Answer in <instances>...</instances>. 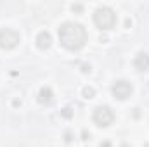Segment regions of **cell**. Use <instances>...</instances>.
<instances>
[{
	"label": "cell",
	"mask_w": 149,
	"mask_h": 147,
	"mask_svg": "<svg viewBox=\"0 0 149 147\" xmlns=\"http://www.w3.org/2000/svg\"><path fill=\"white\" fill-rule=\"evenodd\" d=\"M71 9H73V12H81V10H83V5H81V3H73Z\"/></svg>",
	"instance_id": "obj_11"
},
{
	"label": "cell",
	"mask_w": 149,
	"mask_h": 147,
	"mask_svg": "<svg viewBox=\"0 0 149 147\" xmlns=\"http://www.w3.org/2000/svg\"><path fill=\"white\" fill-rule=\"evenodd\" d=\"M37 99H38L40 104H50L52 99H54V94H52V90L49 87H42L40 92H38V95H37Z\"/></svg>",
	"instance_id": "obj_8"
},
{
	"label": "cell",
	"mask_w": 149,
	"mask_h": 147,
	"mask_svg": "<svg viewBox=\"0 0 149 147\" xmlns=\"http://www.w3.org/2000/svg\"><path fill=\"white\" fill-rule=\"evenodd\" d=\"M37 47L38 49H42V50H45V49H49L50 45H52V35L49 33V31H40L37 35Z\"/></svg>",
	"instance_id": "obj_7"
},
{
	"label": "cell",
	"mask_w": 149,
	"mask_h": 147,
	"mask_svg": "<svg viewBox=\"0 0 149 147\" xmlns=\"http://www.w3.org/2000/svg\"><path fill=\"white\" fill-rule=\"evenodd\" d=\"M61 116H63L64 119H71V118H73V109H71V107H64V109H61Z\"/></svg>",
	"instance_id": "obj_10"
},
{
	"label": "cell",
	"mask_w": 149,
	"mask_h": 147,
	"mask_svg": "<svg viewBox=\"0 0 149 147\" xmlns=\"http://www.w3.org/2000/svg\"><path fill=\"white\" fill-rule=\"evenodd\" d=\"M19 33L12 28H2L0 30V49L3 50H12L19 45Z\"/></svg>",
	"instance_id": "obj_3"
},
{
	"label": "cell",
	"mask_w": 149,
	"mask_h": 147,
	"mask_svg": "<svg viewBox=\"0 0 149 147\" xmlns=\"http://www.w3.org/2000/svg\"><path fill=\"white\" fill-rule=\"evenodd\" d=\"M120 147H130V146H127V144H121V146H120Z\"/></svg>",
	"instance_id": "obj_18"
},
{
	"label": "cell",
	"mask_w": 149,
	"mask_h": 147,
	"mask_svg": "<svg viewBox=\"0 0 149 147\" xmlns=\"http://www.w3.org/2000/svg\"><path fill=\"white\" fill-rule=\"evenodd\" d=\"M146 147H149V144H146Z\"/></svg>",
	"instance_id": "obj_19"
},
{
	"label": "cell",
	"mask_w": 149,
	"mask_h": 147,
	"mask_svg": "<svg viewBox=\"0 0 149 147\" xmlns=\"http://www.w3.org/2000/svg\"><path fill=\"white\" fill-rule=\"evenodd\" d=\"M99 147H111V142L109 140H106V142H101V146Z\"/></svg>",
	"instance_id": "obj_15"
},
{
	"label": "cell",
	"mask_w": 149,
	"mask_h": 147,
	"mask_svg": "<svg viewBox=\"0 0 149 147\" xmlns=\"http://www.w3.org/2000/svg\"><path fill=\"white\" fill-rule=\"evenodd\" d=\"M81 140H85V142H87V140H90V133H88L87 130H83V132H81Z\"/></svg>",
	"instance_id": "obj_13"
},
{
	"label": "cell",
	"mask_w": 149,
	"mask_h": 147,
	"mask_svg": "<svg viewBox=\"0 0 149 147\" xmlns=\"http://www.w3.org/2000/svg\"><path fill=\"white\" fill-rule=\"evenodd\" d=\"M94 24L99 28V30H113L116 26V14L111 7H99L95 12H94Z\"/></svg>",
	"instance_id": "obj_2"
},
{
	"label": "cell",
	"mask_w": 149,
	"mask_h": 147,
	"mask_svg": "<svg viewBox=\"0 0 149 147\" xmlns=\"http://www.w3.org/2000/svg\"><path fill=\"white\" fill-rule=\"evenodd\" d=\"M80 68H81V71H83V73H90V64H81Z\"/></svg>",
	"instance_id": "obj_14"
},
{
	"label": "cell",
	"mask_w": 149,
	"mask_h": 147,
	"mask_svg": "<svg viewBox=\"0 0 149 147\" xmlns=\"http://www.w3.org/2000/svg\"><path fill=\"white\" fill-rule=\"evenodd\" d=\"M92 119L97 126H109L114 121V112L109 106H99L92 112Z\"/></svg>",
	"instance_id": "obj_4"
},
{
	"label": "cell",
	"mask_w": 149,
	"mask_h": 147,
	"mask_svg": "<svg viewBox=\"0 0 149 147\" xmlns=\"http://www.w3.org/2000/svg\"><path fill=\"white\" fill-rule=\"evenodd\" d=\"M132 90H134V88H132V83L127 81V80H118V81L111 87L113 95H114L116 99H120V101L128 99V97L132 95Z\"/></svg>",
	"instance_id": "obj_5"
},
{
	"label": "cell",
	"mask_w": 149,
	"mask_h": 147,
	"mask_svg": "<svg viewBox=\"0 0 149 147\" xmlns=\"http://www.w3.org/2000/svg\"><path fill=\"white\" fill-rule=\"evenodd\" d=\"M59 42L68 50H80L87 43V30L80 23H64L57 31Z\"/></svg>",
	"instance_id": "obj_1"
},
{
	"label": "cell",
	"mask_w": 149,
	"mask_h": 147,
	"mask_svg": "<svg viewBox=\"0 0 149 147\" xmlns=\"http://www.w3.org/2000/svg\"><path fill=\"white\" fill-rule=\"evenodd\" d=\"M71 140H73V133H71V132H66V133H64V142L70 144Z\"/></svg>",
	"instance_id": "obj_12"
},
{
	"label": "cell",
	"mask_w": 149,
	"mask_h": 147,
	"mask_svg": "<svg viewBox=\"0 0 149 147\" xmlns=\"http://www.w3.org/2000/svg\"><path fill=\"white\" fill-rule=\"evenodd\" d=\"M134 66L139 71H149V54L148 52H139L134 59Z\"/></svg>",
	"instance_id": "obj_6"
},
{
	"label": "cell",
	"mask_w": 149,
	"mask_h": 147,
	"mask_svg": "<svg viewBox=\"0 0 149 147\" xmlns=\"http://www.w3.org/2000/svg\"><path fill=\"white\" fill-rule=\"evenodd\" d=\"M125 26H127V28H130V26H132V21H130V19H127V21H125Z\"/></svg>",
	"instance_id": "obj_17"
},
{
	"label": "cell",
	"mask_w": 149,
	"mask_h": 147,
	"mask_svg": "<svg viewBox=\"0 0 149 147\" xmlns=\"http://www.w3.org/2000/svg\"><path fill=\"white\" fill-rule=\"evenodd\" d=\"M12 104L17 107V106H21V101H19V99H14V102H12Z\"/></svg>",
	"instance_id": "obj_16"
},
{
	"label": "cell",
	"mask_w": 149,
	"mask_h": 147,
	"mask_svg": "<svg viewBox=\"0 0 149 147\" xmlns=\"http://www.w3.org/2000/svg\"><path fill=\"white\" fill-rule=\"evenodd\" d=\"M94 95H95V90L92 87H85L83 88V97L85 99H94Z\"/></svg>",
	"instance_id": "obj_9"
}]
</instances>
